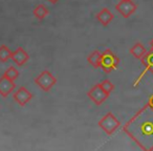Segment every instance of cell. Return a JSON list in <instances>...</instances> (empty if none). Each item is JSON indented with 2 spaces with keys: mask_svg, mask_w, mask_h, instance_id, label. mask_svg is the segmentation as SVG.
Masks as SVG:
<instances>
[{
  "mask_svg": "<svg viewBox=\"0 0 153 151\" xmlns=\"http://www.w3.org/2000/svg\"><path fill=\"white\" fill-rule=\"evenodd\" d=\"M144 150H153V108L148 104L138 110L123 128Z\"/></svg>",
  "mask_w": 153,
  "mask_h": 151,
  "instance_id": "1",
  "label": "cell"
},
{
  "mask_svg": "<svg viewBox=\"0 0 153 151\" xmlns=\"http://www.w3.org/2000/svg\"><path fill=\"white\" fill-rule=\"evenodd\" d=\"M120 63V59L117 57L111 49H106L103 54H101V66L103 71L111 72L112 70L117 69V65Z\"/></svg>",
  "mask_w": 153,
  "mask_h": 151,
  "instance_id": "2",
  "label": "cell"
},
{
  "mask_svg": "<svg viewBox=\"0 0 153 151\" xmlns=\"http://www.w3.org/2000/svg\"><path fill=\"white\" fill-rule=\"evenodd\" d=\"M98 124L99 127H101V129L104 130V132H106L108 135H111L121 126V123L112 112H108L107 115H105Z\"/></svg>",
  "mask_w": 153,
  "mask_h": 151,
  "instance_id": "3",
  "label": "cell"
},
{
  "mask_svg": "<svg viewBox=\"0 0 153 151\" xmlns=\"http://www.w3.org/2000/svg\"><path fill=\"white\" fill-rule=\"evenodd\" d=\"M35 83L44 91H49L57 83V78L48 70H43L38 77L35 78Z\"/></svg>",
  "mask_w": 153,
  "mask_h": 151,
  "instance_id": "4",
  "label": "cell"
},
{
  "mask_svg": "<svg viewBox=\"0 0 153 151\" xmlns=\"http://www.w3.org/2000/svg\"><path fill=\"white\" fill-rule=\"evenodd\" d=\"M87 96L89 97V99L94 103L96 105L100 106L103 103L105 102L107 98H108L109 94H107L106 92L104 91L102 87H101V84H96L91 87V89L87 92Z\"/></svg>",
  "mask_w": 153,
  "mask_h": 151,
  "instance_id": "5",
  "label": "cell"
},
{
  "mask_svg": "<svg viewBox=\"0 0 153 151\" xmlns=\"http://www.w3.org/2000/svg\"><path fill=\"white\" fill-rule=\"evenodd\" d=\"M115 10L123 16L124 18H129L135 12L136 4L132 0H121L117 5Z\"/></svg>",
  "mask_w": 153,
  "mask_h": 151,
  "instance_id": "6",
  "label": "cell"
},
{
  "mask_svg": "<svg viewBox=\"0 0 153 151\" xmlns=\"http://www.w3.org/2000/svg\"><path fill=\"white\" fill-rule=\"evenodd\" d=\"M13 98L20 106H25L33 99V94L28 91L24 86H21L13 94Z\"/></svg>",
  "mask_w": 153,
  "mask_h": 151,
  "instance_id": "7",
  "label": "cell"
},
{
  "mask_svg": "<svg viewBox=\"0 0 153 151\" xmlns=\"http://www.w3.org/2000/svg\"><path fill=\"white\" fill-rule=\"evenodd\" d=\"M16 87L15 81H12L3 74L0 77V96L7 98L10 94L14 91Z\"/></svg>",
  "mask_w": 153,
  "mask_h": 151,
  "instance_id": "8",
  "label": "cell"
},
{
  "mask_svg": "<svg viewBox=\"0 0 153 151\" xmlns=\"http://www.w3.org/2000/svg\"><path fill=\"white\" fill-rule=\"evenodd\" d=\"M11 59L18 66H22L30 60V56H28V54L26 53V51L23 47H18L16 51H12Z\"/></svg>",
  "mask_w": 153,
  "mask_h": 151,
  "instance_id": "9",
  "label": "cell"
},
{
  "mask_svg": "<svg viewBox=\"0 0 153 151\" xmlns=\"http://www.w3.org/2000/svg\"><path fill=\"white\" fill-rule=\"evenodd\" d=\"M96 18L98 19V21L100 22L103 26H107L111 21H112L114 16H113V14L111 13L107 7H104V9H102L98 14H97Z\"/></svg>",
  "mask_w": 153,
  "mask_h": 151,
  "instance_id": "10",
  "label": "cell"
},
{
  "mask_svg": "<svg viewBox=\"0 0 153 151\" xmlns=\"http://www.w3.org/2000/svg\"><path fill=\"white\" fill-rule=\"evenodd\" d=\"M146 53H147V51H146V48H145V46L140 42L135 43V44L130 48V54H131L134 58H136V59H138V60L142 59L143 56Z\"/></svg>",
  "mask_w": 153,
  "mask_h": 151,
  "instance_id": "11",
  "label": "cell"
},
{
  "mask_svg": "<svg viewBox=\"0 0 153 151\" xmlns=\"http://www.w3.org/2000/svg\"><path fill=\"white\" fill-rule=\"evenodd\" d=\"M87 62L94 67L99 68L101 66V53L99 51H94L87 57Z\"/></svg>",
  "mask_w": 153,
  "mask_h": 151,
  "instance_id": "12",
  "label": "cell"
},
{
  "mask_svg": "<svg viewBox=\"0 0 153 151\" xmlns=\"http://www.w3.org/2000/svg\"><path fill=\"white\" fill-rule=\"evenodd\" d=\"M48 13H49L48 10H47V7H45L44 4H39V5H37V7L34 9V12H33L34 16L38 20L44 19V18L46 17L47 15H48Z\"/></svg>",
  "mask_w": 153,
  "mask_h": 151,
  "instance_id": "13",
  "label": "cell"
},
{
  "mask_svg": "<svg viewBox=\"0 0 153 151\" xmlns=\"http://www.w3.org/2000/svg\"><path fill=\"white\" fill-rule=\"evenodd\" d=\"M140 60H142L143 65H144L147 69L153 71V51H147V53L143 56V58Z\"/></svg>",
  "mask_w": 153,
  "mask_h": 151,
  "instance_id": "14",
  "label": "cell"
},
{
  "mask_svg": "<svg viewBox=\"0 0 153 151\" xmlns=\"http://www.w3.org/2000/svg\"><path fill=\"white\" fill-rule=\"evenodd\" d=\"M11 55L12 51L7 45H0V62H7L9 59H11Z\"/></svg>",
  "mask_w": 153,
  "mask_h": 151,
  "instance_id": "15",
  "label": "cell"
},
{
  "mask_svg": "<svg viewBox=\"0 0 153 151\" xmlns=\"http://www.w3.org/2000/svg\"><path fill=\"white\" fill-rule=\"evenodd\" d=\"M3 74H4L7 78H9L10 80H12V81H15V80H17L18 77H19V71H18L17 68H15L14 66H10L4 71Z\"/></svg>",
  "mask_w": 153,
  "mask_h": 151,
  "instance_id": "16",
  "label": "cell"
},
{
  "mask_svg": "<svg viewBox=\"0 0 153 151\" xmlns=\"http://www.w3.org/2000/svg\"><path fill=\"white\" fill-rule=\"evenodd\" d=\"M100 84H101V87L104 89V91L106 92L107 94H110L111 92L113 91V89H114V85H113L112 82H110L109 80H104V81Z\"/></svg>",
  "mask_w": 153,
  "mask_h": 151,
  "instance_id": "17",
  "label": "cell"
},
{
  "mask_svg": "<svg viewBox=\"0 0 153 151\" xmlns=\"http://www.w3.org/2000/svg\"><path fill=\"white\" fill-rule=\"evenodd\" d=\"M148 105L153 108V94L149 96V98H148Z\"/></svg>",
  "mask_w": 153,
  "mask_h": 151,
  "instance_id": "18",
  "label": "cell"
},
{
  "mask_svg": "<svg viewBox=\"0 0 153 151\" xmlns=\"http://www.w3.org/2000/svg\"><path fill=\"white\" fill-rule=\"evenodd\" d=\"M150 46H151V49H152V51H153V39L150 41Z\"/></svg>",
  "mask_w": 153,
  "mask_h": 151,
  "instance_id": "19",
  "label": "cell"
},
{
  "mask_svg": "<svg viewBox=\"0 0 153 151\" xmlns=\"http://www.w3.org/2000/svg\"><path fill=\"white\" fill-rule=\"evenodd\" d=\"M49 2L51 3H56V2H58V0H48Z\"/></svg>",
  "mask_w": 153,
  "mask_h": 151,
  "instance_id": "20",
  "label": "cell"
}]
</instances>
